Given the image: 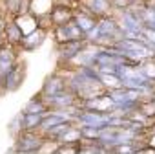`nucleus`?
Returning a JSON list of instances; mask_svg holds the SVG:
<instances>
[{
    "label": "nucleus",
    "instance_id": "14",
    "mask_svg": "<svg viewBox=\"0 0 155 154\" xmlns=\"http://www.w3.org/2000/svg\"><path fill=\"white\" fill-rule=\"evenodd\" d=\"M46 112H22V127L24 130H38L42 125Z\"/></svg>",
    "mask_w": 155,
    "mask_h": 154
},
{
    "label": "nucleus",
    "instance_id": "6",
    "mask_svg": "<svg viewBox=\"0 0 155 154\" xmlns=\"http://www.w3.org/2000/svg\"><path fill=\"white\" fill-rule=\"evenodd\" d=\"M64 90H68L66 77L62 73H53V75L46 77V81L42 85V90H40V96L42 97H53V96L62 94Z\"/></svg>",
    "mask_w": 155,
    "mask_h": 154
},
{
    "label": "nucleus",
    "instance_id": "19",
    "mask_svg": "<svg viewBox=\"0 0 155 154\" xmlns=\"http://www.w3.org/2000/svg\"><path fill=\"white\" fill-rule=\"evenodd\" d=\"M79 127H81V132H82V139H99L101 128L86 127V125H79Z\"/></svg>",
    "mask_w": 155,
    "mask_h": 154
},
{
    "label": "nucleus",
    "instance_id": "23",
    "mask_svg": "<svg viewBox=\"0 0 155 154\" xmlns=\"http://www.w3.org/2000/svg\"><path fill=\"white\" fill-rule=\"evenodd\" d=\"M111 4H113V9H126L130 8L131 0H111Z\"/></svg>",
    "mask_w": 155,
    "mask_h": 154
},
{
    "label": "nucleus",
    "instance_id": "13",
    "mask_svg": "<svg viewBox=\"0 0 155 154\" xmlns=\"http://www.w3.org/2000/svg\"><path fill=\"white\" fill-rule=\"evenodd\" d=\"M15 20H17V24L20 26V30L24 31V35H28V33H31L33 30H37L38 26H40V22H38V19L33 15V13H29V11H26V13H18V15H15Z\"/></svg>",
    "mask_w": 155,
    "mask_h": 154
},
{
    "label": "nucleus",
    "instance_id": "18",
    "mask_svg": "<svg viewBox=\"0 0 155 154\" xmlns=\"http://www.w3.org/2000/svg\"><path fill=\"white\" fill-rule=\"evenodd\" d=\"M101 81L104 85L106 90H111V88H117V86H122L120 83V77L115 75V73H101Z\"/></svg>",
    "mask_w": 155,
    "mask_h": 154
},
{
    "label": "nucleus",
    "instance_id": "4",
    "mask_svg": "<svg viewBox=\"0 0 155 154\" xmlns=\"http://www.w3.org/2000/svg\"><path fill=\"white\" fill-rule=\"evenodd\" d=\"M53 35H55L57 44L68 42V40H77V39H84V31L79 28V24H77L75 20H69L66 24L55 26L53 28Z\"/></svg>",
    "mask_w": 155,
    "mask_h": 154
},
{
    "label": "nucleus",
    "instance_id": "16",
    "mask_svg": "<svg viewBox=\"0 0 155 154\" xmlns=\"http://www.w3.org/2000/svg\"><path fill=\"white\" fill-rule=\"evenodd\" d=\"M73 125H75L73 121H62V123H58V125L51 127V128L44 134V138H46V139H49V141H57V143H58V139H60V138H62V136H64V134L73 127Z\"/></svg>",
    "mask_w": 155,
    "mask_h": 154
},
{
    "label": "nucleus",
    "instance_id": "9",
    "mask_svg": "<svg viewBox=\"0 0 155 154\" xmlns=\"http://www.w3.org/2000/svg\"><path fill=\"white\" fill-rule=\"evenodd\" d=\"M75 17V11L73 8L66 6V4H55L53 9H51V15H49V20H51V26H60V24H66L69 20H73Z\"/></svg>",
    "mask_w": 155,
    "mask_h": 154
},
{
    "label": "nucleus",
    "instance_id": "2",
    "mask_svg": "<svg viewBox=\"0 0 155 154\" xmlns=\"http://www.w3.org/2000/svg\"><path fill=\"white\" fill-rule=\"evenodd\" d=\"M24 77H26V68L24 64L18 61L6 75H4V79L0 81V90H4V92H17L22 83H24Z\"/></svg>",
    "mask_w": 155,
    "mask_h": 154
},
{
    "label": "nucleus",
    "instance_id": "5",
    "mask_svg": "<svg viewBox=\"0 0 155 154\" xmlns=\"http://www.w3.org/2000/svg\"><path fill=\"white\" fill-rule=\"evenodd\" d=\"M86 44H88V42H86L84 39H77V40H68V42H60V44H57V55H58V61L69 64L77 55L81 53V50H82Z\"/></svg>",
    "mask_w": 155,
    "mask_h": 154
},
{
    "label": "nucleus",
    "instance_id": "8",
    "mask_svg": "<svg viewBox=\"0 0 155 154\" xmlns=\"http://www.w3.org/2000/svg\"><path fill=\"white\" fill-rule=\"evenodd\" d=\"M46 35H48V30L42 28V26H38V28L33 30L31 33L24 35V39H22V42H20V48H22V50H28V51L37 50V48H40V46L44 44Z\"/></svg>",
    "mask_w": 155,
    "mask_h": 154
},
{
    "label": "nucleus",
    "instance_id": "17",
    "mask_svg": "<svg viewBox=\"0 0 155 154\" xmlns=\"http://www.w3.org/2000/svg\"><path fill=\"white\" fill-rule=\"evenodd\" d=\"M49 108H48V105H46V101H44V97L38 94V96H35V97H31L29 101H28V105L22 108V112H48Z\"/></svg>",
    "mask_w": 155,
    "mask_h": 154
},
{
    "label": "nucleus",
    "instance_id": "21",
    "mask_svg": "<svg viewBox=\"0 0 155 154\" xmlns=\"http://www.w3.org/2000/svg\"><path fill=\"white\" fill-rule=\"evenodd\" d=\"M22 130H24V127H22V112H20L17 117L11 119V123H9V132H11L13 136H18Z\"/></svg>",
    "mask_w": 155,
    "mask_h": 154
},
{
    "label": "nucleus",
    "instance_id": "11",
    "mask_svg": "<svg viewBox=\"0 0 155 154\" xmlns=\"http://www.w3.org/2000/svg\"><path fill=\"white\" fill-rule=\"evenodd\" d=\"M84 6L90 9L91 15H95L97 19L101 17H108L113 13V4L111 0H84Z\"/></svg>",
    "mask_w": 155,
    "mask_h": 154
},
{
    "label": "nucleus",
    "instance_id": "3",
    "mask_svg": "<svg viewBox=\"0 0 155 154\" xmlns=\"http://www.w3.org/2000/svg\"><path fill=\"white\" fill-rule=\"evenodd\" d=\"M77 125H86V127H95V128H106L108 127V112H97V110H90V108H82L79 110L77 116Z\"/></svg>",
    "mask_w": 155,
    "mask_h": 154
},
{
    "label": "nucleus",
    "instance_id": "22",
    "mask_svg": "<svg viewBox=\"0 0 155 154\" xmlns=\"http://www.w3.org/2000/svg\"><path fill=\"white\" fill-rule=\"evenodd\" d=\"M142 35L150 40V42H153L155 44V28H150V26H142Z\"/></svg>",
    "mask_w": 155,
    "mask_h": 154
},
{
    "label": "nucleus",
    "instance_id": "15",
    "mask_svg": "<svg viewBox=\"0 0 155 154\" xmlns=\"http://www.w3.org/2000/svg\"><path fill=\"white\" fill-rule=\"evenodd\" d=\"M73 20L79 24V28L84 31V33H88L95 24H97V17H93V15H90V13H86V11H82V9H79V11H75V17H73Z\"/></svg>",
    "mask_w": 155,
    "mask_h": 154
},
{
    "label": "nucleus",
    "instance_id": "10",
    "mask_svg": "<svg viewBox=\"0 0 155 154\" xmlns=\"http://www.w3.org/2000/svg\"><path fill=\"white\" fill-rule=\"evenodd\" d=\"M22 39H24V31L20 30V26L17 24V20L13 17L11 20H8L4 24V40H6V44L17 48V46H20Z\"/></svg>",
    "mask_w": 155,
    "mask_h": 154
},
{
    "label": "nucleus",
    "instance_id": "7",
    "mask_svg": "<svg viewBox=\"0 0 155 154\" xmlns=\"http://www.w3.org/2000/svg\"><path fill=\"white\" fill-rule=\"evenodd\" d=\"M18 62V57H17V51H15V46H0V81L4 79V75Z\"/></svg>",
    "mask_w": 155,
    "mask_h": 154
},
{
    "label": "nucleus",
    "instance_id": "12",
    "mask_svg": "<svg viewBox=\"0 0 155 154\" xmlns=\"http://www.w3.org/2000/svg\"><path fill=\"white\" fill-rule=\"evenodd\" d=\"M53 6V0H29V13H33L38 20H44L49 19Z\"/></svg>",
    "mask_w": 155,
    "mask_h": 154
},
{
    "label": "nucleus",
    "instance_id": "1",
    "mask_svg": "<svg viewBox=\"0 0 155 154\" xmlns=\"http://www.w3.org/2000/svg\"><path fill=\"white\" fill-rule=\"evenodd\" d=\"M46 143L44 134H40L38 130H22L17 136V143H15V152L20 154H31V152H40L42 147Z\"/></svg>",
    "mask_w": 155,
    "mask_h": 154
},
{
    "label": "nucleus",
    "instance_id": "20",
    "mask_svg": "<svg viewBox=\"0 0 155 154\" xmlns=\"http://www.w3.org/2000/svg\"><path fill=\"white\" fill-rule=\"evenodd\" d=\"M140 110H142L148 117L155 119V97H151V99H144V101L140 103Z\"/></svg>",
    "mask_w": 155,
    "mask_h": 154
}]
</instances>
